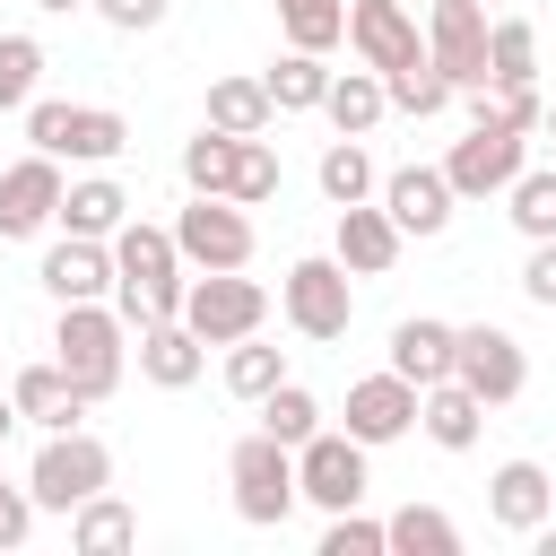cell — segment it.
I'll list each match as a JSON object with an SVG mask.
<instances>
[{
    "mask_svg": "<svg viewBox=\"0 0 556 556\" xmlns=\"http://www.w3.org/2000/svg\"><path fill=\"white\" fill-rule=\"evenodd\" d=\"M321 113H330V130H339V139H365V130L391 113V96H382V70H330V96H321Z\"/></svg>",
    "mask_w": 556,
    "mask_h": 556,
    "instance_id": "d4e9b609",
    "label": "cell"
},
{
    "mask_svg": "<svg viewBox=\"0 0 556 556\" xmlns=\"http://www.w3.org/2000/svg\"><path fill=\"white\" fill-rule=\"evenodd\" d=\"M26 139L61 165H113L130 148V122L113 104H61V96H35L26 104Z\"/></svg>",
    "mask_w": 556,
    "mask_h": 556,
    "instance_id": "5b68a950",
    "label": "cell"
},
{
    "mask_svg": "<svg viewBox=\"0 0 556 556\" xmlns=\"http://www.w3.org/2000/svg\"><path fill=\"white\" fill-rule=\"evenodd\" d=\"M339 426H348L365 452L400 443V434L417 426V382H408V374H391V365H382V374H365V382H348V417H339Z\"/></svg>",
    "mask_w": 556,
    "mask_h": 556,
    "instance_id": "9a60e30c",
    "label": "cell"
},
{
    "mask_svg": "<svg viewBox=\"0 0 556 556\" xmlns=\"http://www.w3.org/2000/svg\"><path fill=\"white\" fill-rule=\"evenodd\" d=\"M17 426H26V417H17V400H9V391H0V443H9V434H17Z\"/></svg>",
    "mask_w": 556,
    "mask_h": 556,
    "instance_id": "bcb514c9",
    "label": "cell"
},
{
    "mask_svg": "<svg viewBox=\"0 0 556 556\" xmlns=\"http://www.w3.org/2000/svg\"><path fill=\"white\" fill-rule=\"evenodd\" d=\"M261 87H269V104H278V113H321V96H330V52L287 43V52L261 70Z\"/></svg>",
    "mask_w": 556,
    "mask_h": 556,
    "instance_id": "cb8c5ba5",
    "label": "cell"
},
{
    "mask_svg": "<svg viewBox=\"0 0 556 556\" xmlns=\"http://www.w3.org/2000/svg\"><path fill=\"white\" fill-rule=\"evenodd\" d=\"M235 130H217V122H200V139H182V182L191 191H226L235 182Z\"/></svg>",
    "mask_w": 556,
    "mask_h": 556,
    "instance_id": "d590c367",
    "label": "cell"
},
{
    "mask_svg": "<svg viewBox=\"0 0 556 556\" xmlns=\"http://www.w3.org/2000/svg\"><path fill=\"white\" fill-rule=\"evenodd\" d=\"M0 348H9V330H0Z\"/></svg>",
    "mask_w": 556,
    "mask_h": 556,
    "instance_id": "681fc988",
    "label": "cell"
},
{
    "mask_svg": "<svg viewBox=\"0 0 556 556\" xmlns=\"http://www.w3.org/2000/svg\"><path fill=\"white\" fill-rule=\"evenodd\" d=\"M261 426H269L278 443H313V434H321V400H313L304 382H278V391L261 400Z\"/></svg>",
    "mask_w": 556,
    "mask_h": 556,
    "instance_id": "f35d334b",
    "label": "cell"
},
{
    "mask_svg": "<svg viewBox=\"0 0 556 556\" xmlns=\"http://www.w3.org/2000/svg\"><path fill=\"white\" fill-rule=\"evenodd\" d=\"M530 547H539V556H556V513H547V521L530 530Z\"/></svg>",
    "mask_w": 556,
    "mask_h": 556,
    "instance_id": "f6af8a7d",
    "label": "cell"
},
{
    "mask_svg": "<svg viewBox=\"0 0 556 556\" xmlns=\"http://www.w3.org/2000/svg\"><path fill=\"white\" fill-rule=\"evenodd\" d=\"M226 200H243V208L278 200V148H269V139H243V148H235V182H226Z\"/></svg>",
    "mask_w": 556,
    "mask_h": 556,
    "instance_id": "ab89813d",
    "label": "cell"
},
{
    "mask_svg": "<svg viewBox=\"0 0 556 556\" xmlns=\"http://www.w3.org/2000/svg\"><path fill=\"white\" fill-rule=\"evenodd\" d=\"M417 426H426L434 452H469V443L486 434V400H478L460 374H452V382H426V391H417Z\"/></svg>",
    "mask_w": 556,
    "mask_h": 556,
    "instance_id": "7402d4cb",
    "label": "cell"
},
{
    "mask_svg": "<svg viewBox=\"0 0 556 556\" xmlns=\"http://www.w3.org/2000/svg\"><path fill=\"white\" fill-rule=\"evenodd\" d=\"M182 321L208 339V348H235L269 321V287L243 278V269H191V295H182Z\"/></svg>",
    "mask_w": 556,
    "mask_h": 556,
    "instance_id": "52a82bcc",
    "label": "cell"
},
{
    "mask_svg": "<svg viewBox=\"0 0 556 556\" xmlns=\"http://www.w3.org/2000/svg\"><path fill=\"white\" fill-rule=\"evenodd\" d=\"M452 348H460V321L408 313V321L391 330V374H408L417 391H426V382H452Z\"/></svg>",
    "mask_w": 556,
    "mask_h": 556,
    "instance_id": "603a6c76",
    "label": "cell"
},
{
    "mask_svg": "<svg viewBox=\"0 0 556 556\" xmlns=\"http://www.w3.org/2000/svg\"><path fill=\"white\" fill-rule=\"evenodd\" d=\"M70 547H78V556H122V547H139V513L104 486V495H87V504L70 513Z\"/></svg>",
    "mask_w": 556,
    "mask_h": 556,
    "instance_id": "484cf974",
    "label": "cell"
},
{
    "mask_svg": "<svg viewBox=\"0 0 556 556\" xmlns=\"http://www.w3.org/2000/svg\"><path fill=\"white\" fill-rule=\"evenodd\" d=\"M43 87V43L35 35H0V113H26Z\"/></svg>",
    "mask_w": 556,
    "mask_h": 556,
    "instance_id": "74e56055",
    "label": "cell"
},
{
    "mask_svg": "<svg viewBox=\"0 0 556 556\" xmlns=\"http://www.w3.org/2000/svg\"><path fill=\"white\" fill-rule=\"evenodd\" d=\"M504 208H513V226H521L530 243H547V235H556V165H521L513 191H504Z\"/></svg>",
    "mask_w": 556,
    "mask_h": 556,
    "instance_id": "d6a6232c",
    "label": "cell"
},
{
    "mask_svg": "<svg viewBox=\"0 0 556 556\" xmlns=\"http://www.w3.org/2000/svg\"><path fill=\"white\" fill-rule=\"evenodd\" d=\"M26 486H35V504H43V513H78L87 495H104V486H113V452H104L87 426H61V434H43V443H35Z\"/></svg>",
    "mask_w": 556,
    "mask_h": 556,
    "instance_id": "8992f818",
    "label": "cell"
},
{
    "mask_svg": "<svg viewBox=\"0 0 556 556\" xmlns=\"http://www.w3.org/2000/svg\"><path fill=\"white\" fill-rule=\"evenodd\" d=\"M200 365H208V339H200L182 313L139 330V374H148L156 391H191V382H200Z\"/></svg>",
    "mask_w": 556,
    "mask_h": 556,
    "instance_id": "44dd1931",
    "label": "cell"
},
{
    "mask_svg": "<svg viewBox=\"0 0 556 556\" xmlns=\"http://www.w3.org/2000/svg\"><path fill=\"white\" fill-rule=\"evenodd\" d=\"M295 486H304V504H321V513H348V504H365V443L348 434V426H321L313 443H295Z\"/></svg>",
    "mask_w": 556,
    "mask_h": 556,
    "instance_id": "8fae6325",
    "label": "cell"
},
{
    "mask_svg": "<svg viewBox=\"0 0 556 556\" xmlns=\"http://www.w3.org/2000/svg\"><path fill=\"white\" fill-rule=\"evenodd\" d=\"M278 26H287V43L330 52V43H348V0H278Z\"/></svg>",
    "mask_w": 556,
    "mask_h": 556,
    "instance_id": "8d00e7d4",
    "label": "cell"
},
{
    "mask_svg": "<svg viewBox=\"0 0 556 556\" xmlns=\"http://www.w3.org/2000/svg\"><path fill=\"white\" fill-rule=\"evenodd\" d=\"M486 9H495V0H486Z\"/></svg>",
    "mask_w": 556,
    "mask_h": 556,
    "instance_id": "f907efd6",
    "label": "cell"
},
{
    "mask_svg": "<svg viewBox=\"0 0 556 556\" xmlns=\"http://www.w3.org/2000/svg\"><path fill=\"white\" fill-rule=\"evenodd\" d=\"M61 156L26 148L17 165H0V243H35L43 226H61Z\"/></svg>",
    "mask_w": 556,
    "mask_h": 556,
    "instance_id": "7c38bea8",
    "label": "cell"
},
{
    "mask_svg": "<svg viewBox=\"0 0 556 556\" xmlns=\"http://www.w3.org/2000/svg\"><path fill=\"white\" fill-rule=\"evenodd\" d=\"M278 313H287V330L295 339H348V321H356V269L339 261V252H313V261H295L287 278H278Z\"/></svg>",
    "mask_w": 556,
    "mask_h": 556,
    "instance_id": "277c9868",
    "label": "cell"
},
{
    "mask_svg": "<svg viewBox=\"0 0 556 556\" xmlns=\"http://www.w3.org/2000/svg\"><path fill=\"white\" fill-rule=\"evenodd\" d=\"M547 139H556V104H547Z\"/></svg>",
    "mask_w": 556,
    "mask_h": 556,
    "instance_id": "c3c4849f",
    "label": "cell"
},
{
    "mask_svg": "<svg viewBox=\"0 0 556 556\" xmlns=\"http://www.w3.org/2000/svg\"><path fill=\"white\" fill-rule=\"evenodd\" d=\"M391 556H460V521L443 504H400L391 513Z\"/></svg>",
    "mask_w": 556,
    "mask_h": 556,
    "instance_id": "4dcf8cb0",
    "label": "cell"
},
{
    "mask_svg": "<svg viewBox=\"0 0 556 556\" xmlns=\"http://www.w3.org/2000/svg\"><path fill=\"white\" fill-rule=\"evenodd\" d=\"M208 122H217V130H235V139H269L278 104H269V87H261V78H217V87H208Z\"/></svg>",
    "mask_w": 556,
    "mask_h": 556,
    "instance_id": "f1b7e54d",
    "label": "cell"
},
{
    "mask_svg": "<svg viewBox=\"0 0 556 556\" xmlns=\"http://www.w3.org/2000/svg\"><path fill=\"white\" fill-rule=\"evenodd\" d=\"M182 269H191V261H182L174 226H148V217H122V226H113V313H122L130 330L182 313V295H191Z\"/></svg>",
    "mask_w": 556,
    "mask_h": 556,
    "instance_id": "6da1fadb",
    "label": "cell"
},
{
    "mask_svg": "<svg viewBox=\"0 0 556 556\" xmlns=\"http://www.w3.org/2000/svg\"><path fill=\"white\" fill-rule=\"evenodd\" d=\"M382 96H391V113H417V122H426V113H443V104H452L460 87H452V78L434 70V52H426V61L391 70V78H382Z\"/></svg>",
    "mask_w": 556,
    "mask_h": 556,
    "instance_id": "e575fe53",
    "label": "cell"
},
{
    "mask_svg": "<svg viewBox=\"0 0 556 556\" xmlns=\"http://www.w3.org/2000/svg\"><path fill=\"white\" fill-rule=\"evenodd\" d=\"M426 52L460 96L486 87V0H426Z\"/></svg>",
    "mask_w": 556,
    "mask_h": 556,
    "instance_id": "4fadbf2b",
    "label": "cell"
},
{
    "mask_svg": "<svg viewBox=\"0 0 556 556\" xmlns=\"http://www.w3.org/2000/svg\"><path fill=\"white\" fill-rule=\"evenodd\" d=\"M321 556H391V521H374V513H330V530H321Z\"/></svg>",
    "mask_w": 556,
    "mask_h": 556,
    "instance_id": "60d3db41",
    "label": "cell"
},
{
    "mask_svg": "<svg viewBox=\"0 0 556 556\" xmlns=\"http://www.w3.org/2000/svg\"><path fill=\"white\" fill-rule=\"evenodd\" d=\"M521 295H530L539 313H556V235L530 243V261H521Z\"/></svg>",
    "mask_w": 556,
    "mask_h": 556,
    "instance_id": "b9f144b4",
    "label": "cell"
},
{
    "mask_svg": "<svg viewBox=\"0 0 556 556\" xmlns=\"http://www.w3.org/2000/svg\"><path fill=\"white\" fill-rule=\"evenodd\" d=\"M174 243L191 269H252V217L226 191H191V208L174 217Z\"/></svg>",
    "mask_w": 556,
    "mask_h": 556,
    "instance_id": "ba28073f",
    "label": "cell"
},
{
    "mask_svg": "<svg viewBox=\"0 0 556 556\" xmlns=\"http://www.w3.org/2000/svg\"><path fill=\"white\" fill-rule=\"evenodd\" d=\"M35 513H43V504H35V486H9V478H0V547H26Z\"/></svg>",
    "mask_w": 556,
    "mask_h": 556,
    "instance_id": "7bdbcfd3",
    "label": "cell"
},
{
    "mask_svg": "<svg viewBox=\"0 0 556 556\" xmlns=\"http://www.w3.org/2000/svg\"><path fill=\"white\" fill-rule=\"evenodd\" d=\"M43 17H70V9H96V0H35Z\"/></svg>",
    "mask_w": 556,
    "mask_h": 556,
    "instance_id": "7dc6e473",
    "label": "cell"
},
{
    "mask_svg": "<svg viewBox=\"0 0 556 556\" xmlns=\"http://www.w3.org/2000/svg\"><path fill=\"white\" fill-rule=\"evenodd\" d=\"M35 287H43L52 304H96V295H113V243H104V235H61V243L35 261Z\"/></svg>",
    "mask_w": 556,
    "mask_h": 556,
    "instance_id": "2e32d148",
    "label": "cell"
},
{
    "mask_svg": "<svg viewBox=\"0 0 556 556\" xmlns=\"http://www.w3.org/2000/svg\"><path fill=\"white\" fill-rule=\"evenodd\" d=\"M226 486H235V513H243L252 530H278V521L304 504V486H295V443H278L269 426H252V434L226 452Z\"/></svg>",
    "mask_w": 556,
    "mask_h": 556,
    "instance_id": "3957f363",
    "label": "cell"
},
{
    "mask_svg": "<svg viewBox=\"0 0 556 556\" xmlns=\"http://www.w3.org/2000/svg\"><path fill=\"white\" fill-rule=\"evenodd\" d=\"M486 78H539V26L530 17H486Z\"/></svg>",
    "mask_w": 556,
    "mask_h": 556,
    "instance_id": "836d02e7",
    "label": "cell"
},
{
    "mask_svg": "<svg viewBox=\"0 0 556 556\" xmlns=\"http://www.w3.org/2000/svg\"><path fill=\"white\" fill-rule=\"evenodd\" d=\"M521 165H530V139L504 130V122H469V139H452V156H443L460 200H504Z\"/></svg>",
    "mask_w": 556,
    "mask_h": 556,
    "instance_id": "9c48e42d",
    "label": "cell"
},
{
    "mask_svg": "<svg viewBox=\"0 0 556 556\" xmlns=\"http://www.w3.org/2000/svg\"><path fill=\"white\" fill-rule=\"evenodd\" d=\"M469 122H504V130H547V104H539V78H486L469 87Z\"/></svg>",
    "mask_w": 556,
    "mask_h": 556,
    "instance_id": "83f0119b",
    "label": "cell"
},
{
    "mask_svg": "<svg viewBox=\"0 0 556 556\" xmlns=\"http://www.w3.org/2000/svg\"><path fill=\"white\" fill-rule=\"evenodd\" d=\"M400 243H408V235L391 226V208H374V200H348V208H339V235H330V252H339L356 278H382V269L400 261Z\"/></svg>",
    "mask_w": 556,
    "mask_h": 556,
    "instance_id": "ffe728a7",
    "label": "cell"
},
{
    "mask_svg": "<svg viewBox=\"0 0 556 556\" xmlns=\"http://www.w3.org/2000/svg\"><path fill=\"white\" fill-rule=\"evenodd\" d=\"M165 9H174V0H96V17H104L113 35H148V26H165Z\"/></svg>",
    "mask_w": 556,
    "mask_h": 556,
    "instance_id": "ee69618b",
    "label": "cell"
},
{
    "mask_svg": "<svg viewBox=\"0 0 556 556\" xmlns=\"http://www.w3.org/2000/svg\"><path fill=\"white\" fill-rule=\"evenodd\" d=\"M313 182H321V200H330V208H348V200H374V191H382V174H374L365 139H330V148H321V165H313Z\"/></svg>",
    "mask_w": 556,
    "mask_h": 556,
    "instance_id": "f546056e",
    "label": "cell"
},
{
    "mask_svg": "<svg viewBox=\"0 0 556 556\" xmlns=\"http://www.w3.org/2000/svg\"><path fill=\"white\" fill-rule=\"evenodd\" d=\"M278 382H287V356H278V348H269L261 330L226 348V391H235V400H252V408H261V400H269Z\"/></svg>",
    "mask_w": 556,
    "mask_h": 556,
    "instance_id": "1f68e13d",
    "label": "cell"
},
{
    "mask_svg": "<svg viewBox=\"0 0 556 556\" xmlns=\"http://www.w3.org/2000/svg\"><path fill=\"white\" fill-rule=\"evenodd\" d=\"M452 374H460L486 408H504V400H521V391H530V356H521V339H513L504 321H460Z\"/></svg>",
    "mask_w": 556,
    "mask_h": 556,
    "instance_id": "30bf717a",
    "label": "cell"
},
{
    "mask_svg": "<svg viewBox=\"0 0 556 556\" xmlns=\"http://www.w3.org/2000/svg\"><path fill=\"white\" fill-rule=\"evenodd\" d=\"M486 513H495V530L530 539V530L556 513V478H547L539 460H504V469L486 478Z\"/></svg>",
    "mask_w": 556,
    "mask_h": 556,
    "instance_id": "d6986e66",
    "label": "cell"
},
{
    "mask_svg": "<svg viewBox=\"0 0 556 556\" xmlns=\"http://www.w3.org/2000/svg\"><path fill=\"white\" fill-rule=\"evenodd\" d=\"M122 217H130V191H122L113 174H87V182L61 191V235H104V243H113Z\"/></svg>",
    "mask_w": 556,
    "mask_h": 556,
    "instance_id": "4316f807",
    "label": "cell"
},
{
    "mask_svg": "<svg viewBox=\"0 0 556 556\" xmlns=\"http://www.w3.org/2000/svg\"><path fill=\"white\" fill-rule=\"evenodd\" d=\"M9 400H17V417L35 426V434H61V426H78L96 400L61 374V356H43V365H17V382H9Z\"/></svg>",
    "mask_w": 556,
    "mask_h": 556,
    "instance_id": "ac0fdd59",
    "label": "cell"
},
{
    "mask_svg": "<svg viewBox=\"0 0 556 556\" xmlns=\"http://www.w3.org/2000/svg\"><path fill=\"white\" fill-rule=\"evenodd\" d=\"M52 356H61V374H70L87 400H113V391H122V365H130V321H122L104 295H96V304H61Z\"/></svg>",
    "mask_w": 556,
    "mask_h": 556,
    "instance_id": "7a4b0ae2",
    "label": "cell"
},
{
    "mask_svg": "<svg viewBox=\"0 0 556 556\" xmlns=\"http://www.w3.org/2000/svg\"><path fill=\"white\" fill-rule=\"evenodd\" d=\"M348 52L365 61V70H408V61H426V35H417V9L408 0H348Z\"/></svg>",
    "mask_w": 556,
    "mask_h": 556,
    "instance_id": "5bb4252c",
    "label": "cell"
},
{
    "mask_svg": "<svg viewBox=\"0 0 556 556\" xmlns=\"http://www.w3.org/2000/svg\"><path fill=\"white\" fill-rule=\"evenodd\" d=\"M382 208H391L400 235H443L452 208H460V191H452L443 165H400V174H382Z\"/></svg>",
    "mask_w": 556,
    "mask_h": 556,
    "instance_id": "e0dca14e",
    "label": "cell"
}]
</instances>
